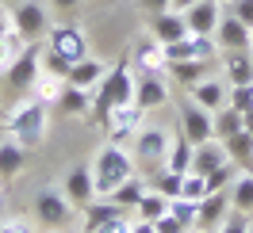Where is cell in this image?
<instances>
[{
    "instance_id": "7a4b0ae2",
    "label": "cell",
    "mask_w": 253,
    "mask_h": 233,
    "mask_svg": "<svg viewBox=\"0 0 253 233\" xmlns=\"http://www.w3.org/2000/svg\"><path fill=\"white\" fill-rule=\"evenodd\" d=\"M134 84H138V69L130 58H119V62L108 69V77L96 84L92 92V119L100 123L115 103H130L134 100Z\"/></svg>"
},
{
    "instance_id": "cb8c5ba5",
    "label": "cell",
    "mask_w": 253,
    "mask_h": 233,
    "mask_svg": "<svg viewBox=\"0 0 253 233\" xmlns=\"http://www.w3.org/2000/svg\"><path fill=\"white\" fill-rule=\"evenodd\" d=\"M211 69H215V62H169L165 77H169V84H180V88L188 92V88H196L204 77H211Z\"/></svg>"
},
{
    "instance_id": "5bb4252c",
    "label": "cell",
    "mask_w": 253,
    "mask_h": 233,
    "mask_svg": "<svg viewBox=\"0 0 253 233\" xmlns=\"http://www.w3.org/2000/svg\"><path fill=\"white\" fill-rule=\"evenodd\" d=\"M219 77L238 88V84H253V50H230L219 54Z\"/></svg>"
},
{
    "instance_id": "ba28073f",
    "label": "cell",
    "mask_w": 253,
    "mask_h": 233,
    "mask_svg": "<svg viewBox=\"0 0 253 233\" xmlns=\"http://www.w3.org/2000/svg\"><path fill=\"white\" fill-rule=\"evenodd\" d=\"M146 123V111L130 100V103H115V107L100 119V126H104V134H108V141H115V145H130V138L138 134V126Z\"/></svg>"
},
{
    "instance_id": "4dcf8cb0",
    "label": "cell",
    "mask_w": 253,
    "mask_h": 233,
    "mask_svg": "<svg viewBox=\"0 0 253 233\" xmlns=\"http://www.w3.org/2000/svg\"><path fill=\"white\" fill-rule=\"evenodd\" d=\"M146 191H150V184H146L142 176H130L126 184H119L115 191H111L108 199H111V202H119V206H123L126 214H134V206L142 202V195H146Z\"/></svg>"
},
{
    "instance_id": "f546056e",
    "label": "cell",
    "mask_w": 253,
    "mask_h": 233,
    "mask_svg": "<svg viewBox=\"0 0 253 233\" xmlns=\"http://www.w3.org/2000/svg\"><path fill=\"white\" fill-rule=\"evenodd\" d=\"M222 149H226V157H230V165H234L238 172L253 168V134L250 130H238L234 138H226Z\"/></svg>"
},
{
    "instance_id": "f5cc1de1",
    "label": "cell",
    "mask_w": 253,
    "mask_h": 233,
    "mask_svg": "<svg viewBox=\"0 0 253 233\" xmlns=\"http://www.w3.org/2000/svg\"><path fill=\"white\" fill-rule=\"evenodd\" d=\"M16 4H23V0H0V8H4V12H12Z\"/></svg>"
},
{
    "instance_id": "7bdbcfd3",
    "label": "cell",
    "mask_w": 253,
    "mask_h": 233,
    "mask_svg": "<svg viewBox=\"0 0 253 233\" xmlns=\"http://www.w3.org/2000/svg\"><path fill=\"white\" fill-rule=\"evenodd\" d=\"M211 233H250V218L230 210V214H226V222H222L219 230H211Z\"/></svg>"
},
{
    "instance_id": "d6986e66",
    "label": "cell",
    "mask_w": 253,
    "mask_h": 233,
    "mask_svg": "<svg viewBox=\"0 0 253 233\" xmlns=\"http://www.w3.org/2000/svg\"><path fill=\"white\" fill-rule=\"evenodd\" d=\"M226 96H230V84H226L222 77H215V73L204 77L196 88H188V100H196V103H200L204 111H211V115H215L219 107H226Z\"/></svg>"
},
{
    "instance_id": "9f6ffc18",
    "label": "cell",
    "mask_w": 253,
    "mask_h": 233,
    "mask_svg": "<svg viewBox=\"0 0 253 233\" xmlns=\"http://www.w3.org/2000/svg\"><path fill=\"white\" fill-rule=\"evenodd\" d=\"M219 4H222V8H226V4H230V0H219Z\"/></svg>"
},
{
    "instance_id": "52a82bcc",
    "label": "cell",
    "mask_w": 253,
    "mask_h": 233,
    "mask_svg": "<svg viewBox=\"0 0 253 233\" xmlns=\"http://www.w3.org/2000/svg\"><path fill=\"white\" fill-rule=\"evenodd\" d=\"M39 58H42V42H27V46L16 54V62L8 65L0 77H4V84H8V92H16V96H27L31 92V84L35 77H39Z\"/></svg>"
},
{
    "instance_id": "d590c367",
    "label": "cell",
    "mask_w": 253,
    "mask_h": 233,
    "mask_svg": "<svg viewBox=\"0 0 253 233\" xmlns=\"http://www.w3.org/2000/svg\"><path fill=\"white\" fill-rule=\"evenodd\" d=\"M23 46H27V42H23L16 31H8L4 38H0V73H4V69H8L12 62H16V54H19Z\"/></svg>"
},
{
    "instance_id": "6da1fadb",
    "label": "cell",
    "mask_w": 253,
    "mask_h": 233,
    "mask_svg": "<svg viewBox=\"0 0 253 233\" xmlns=\"http://www.w3.org/2000/svg\"><path fill=\"white\" fill-rule=\"evenodd\" d=\"M92 168V184H96V195H111L119 184H126L130 176H138V165L130 157V145H115V141H104L100 149L92 153L88 161Z\"/></svg>"
},
{
    "instance_id": "e575fe53",
    "label": "cell",
    "mask_w": 253,
    "mask_h": 233,
    "mask_svg": "<svg viewBox=\"0 0 253 233\" xmlns=\"http://www.w3.org/2000/svg\"><path fill=\"white\" fill-rule=\"evenodd\" d=\"M207 195H211V187H207V176H200V172H184V180H180V195H176V199L204 202Z\"/></svg>"
},
{
    "instance_id": "60d3db41",
    "label": "cell",
    "mask_w": 253,
    "mask_h": 233,
    "mask_svg": "<svg viewBox=\"0 0 253 233\" xmlns=\"http://www.w3.org/2000/svg\"><path fill=\"white\" fill-rule=\"evenodd\" d=\"M222 12H226V16H234V19H242V23L253 31V0H230Z\"/></svg>"
},
{
    "instance_id": "d4e9b609",
    "label": "cell",
    "mask_w": 253,
    "mask_h": 233,
    "mask_svg": "<svg viewBox=\"0 0 253 233\" xmlns=\"http://www.w3.org/2000/svg\"><path fill=\"white\" fill-rule=\"evenodd\" d=\"M226 195H230V210L234 214L253 218V168L238 172L234 180H230V187H226Z\"/></svg>"
},
{
    "instance_id": "f907efd6",
    "label": "cell",
    "mask_w": 253,
    "mask_h": 233,
    "mask_svg": "<svg viewBox=\"0 0 253 233\" xmlns=\"http://www.w3.org/2000/svg\"><path fill=\"white\" fill-rule=\"evenodd\" d=\"M192 4H200V0H173V4H169V8H173V12H180V16H184V12H188Z\"/></svg>"
},
{
    "instance_id": "8992f818",
    "label": "cell",
    "mask_w": 253,
    "mask_h": 233,
    "mask_svg": "<svg viewBox=\"0 0 253 233\" xmlns=\"http://www.w3.org/2000/svg\"><path fill=\"white\" fill-rule=\"evenodd\" d=\"M73 202L65 199L62 187H42L39 195H35V222L42 226V230H65L69 222H73Z\"/></svg>"
},
{
    "instance_id": "44dd1931",
    "label": "cell",
    "mask_w": 253,
    "mask_h": 233,
    "mask_svg": "<svg viewBox=\"0 0 253 233\" xmlns=\"http://www.w3.org/2000/svg\"><path fill=\"white\" fill-rule=\"evenodd\" d=\"M62 191H65V199L73 202V206H84V202H92L96 199V184H92V168L88 165H77V168L69 172L62 180Z\"/></svg>"
},
{
    "instance_id": "f6af8a7d",
    "label": "cell",
    "mask_w": 253,
    "mask_h": 233,
    "mask_svg": "<svg viewBox=\"0 0 253 233\" xmlns=\"http://www.w3.org/2000/svg\"><path fill=\"white\" fill-rule=\"evenodd\" d=\"M130 226H134V214H123V218H115V222H104L96 233H130Z\"/></svg>"
},
{
    "instance_id": "681fc988",
    "label": "cell",
    "mask_w": 253,
    "mask_h": 233,
    "mask_svg": "<svg viewBox=\"0 0 253 233\" xmlns=\"http://www.w3.org/2000/svg\"><path fill=\"white\" fill-rule=\"evenodd\" d=\"M8 31H16V27H12V16H8V12H0V38H4Z\"/></svg>"
},
{
    "instance_id": "74e56055",
    "label": "cell",
    "mask_w": 253,
    "mask_h": 233,
    "mask_svg": "<svg viewBox=\"0 0 253 233\" xmlns=\"http://www.w3.org/2000/svg\"><path fill=\"white\" fill-rule=\"evenodd\" d=\"M226 103L234 111H253V84H238V88H230V96H226Z\"/></svg>"
},
{
    "instance_id": "ab89813d",
    "label": "cell",
    "mask_w": 253,
    "mask_h": 233,
    "mask_svg": "<svg viewBox=\"0 0 253 233\" xmlns=\"http://www.w3.org/2000/svg\"><path fill=\"white\" fill-rule=\"evenodd\" d=\"M0 233H35V226L23 214H0Z\"/></svg>"
},
{
    "instance_id": "680465c9",
    "label": "cell",
    "mask_w": 253,
    "mask_h": 233,
    "mask_svg": "<svg viewBox=\"0 0 253 233\" xmlns=\"http://www.w3.org/2000/svg\"><path fill=\"white\" fill-rule=\"evenodd\" d=\"M0 12H4V8H0Z\"/></svg>"
},
{
    "instance_id": "8fae6325",
    "label": "cell",
    "mask_w": 253,
    "mask_h": 233,
    "mask_svg": "<svg viewBox=\"0 0 253 233\" xmlns=\"http://www.w3.org/2000/svg\"><path fill=\"white\" fill-rule=\"evenodd\" d=\"M165 58L169 62H219V46H215V38H207V34H184V38H176L165 46Z\"/></svg>"
},
{
    "instance_id": "f35d334b",
    "label": "cell",
    "mask_w": 253,
    "mask_h": 233,
    "mask_svg": "<svg viewBox=\"0 0 253 233\" xmlns=\"http://www.w3.org/2000/svg\"><path fill=\"white\" fill-rule=\"evenodd\" d=\"M39 65H42L46 73H58V77H69V62H65L62 54H54V50H46V42H42V58H39Z\"/></svg>"
},
{
    "instance_id": "9c48e42d",
    "label": "cell",
    "mask_w": 253,
    "mask_h": 233,
    "mask_svg": "<svg viewBox=\"0 0 253 233\" xmlns=\"http://www.w3.org/2000/svg\"><path fill=\"white\" fill-rule=\"evenodd\" d=\"M42 42H46V50L62 54L69 65L92 54V50H88V34H84V27H77V23H54Z\"/></svg>"
},
{
    "instance_id": "d6a6232c",
    "label": "cell",
    "mask_w": 253,
    "mask_h": 233,
    "mask_svg": "<svg viewBox=\"0 0 253 233\" xmlns=\"http://www.w3.org/2000/svg\"><path fill=\"white\" fill-rule=\"evenodd\" d=\"M161 214H169V199H165V195H158V191L150 187V191L142 195V202L134 206V218H142V222H158Z\"/></svg>"
},
{
    "instance_id": "816d5d0a",
    "label": "cell",
    "mask_w": 253,
    "mask_h": 233,
    "mask_svg": "<svg viewBox=\"0 0 253 233\" xmlns=\"http://www.w3.org/2000/svg\"><path fill=\"white\" fill-rule=\"evenodd\" d=\"M242 130H250V134H253V111H246V115H242Z\"/></svg>"
},
{
    "instance_id": "9a60e30c",
    "label": "cell",
    "mask_w": 253,
    "mask_h": 233,
    "mask_svg": "<svg viewBox=\"0 0 253 233\" xmlns=\"http://www.w3.org/2000/svg\"><path fill=\"white\" fill-rule=\"evenodd\" d=\"M226 214H230V195H226V191H211V195L196 206V233L219 230L222 222H226Z\"/></svg>"
},
{
    "instance_id": "603a6c76",
    "label": "cell",
    "mask_w": 253,
    "mask_h": 233,
    "mask_svg": "<svg viewBox=\"0 0 253 233\" xmlns=\"http://www.w3.org/2000/svg\"><path fill=\"white\" fill-rule=\"evenodd\" d=\"M226 165H230V157H226V149H222L219 138L196 145V153H192V172H200V176H211V172L226 168Z\"/></svg>"
},
{
    "instance_id": "30bf717a",
    "label": "cell",
    "mask_w": 253,
    "mask_h": 233,
    "mask_svg": "<svg viewBox=\"0 0 253 233\" xmlns=\"http://www.w3.org/2000/svg\"><path fill=\"white\" fill-rule=\"evenodd\" d=\"M176 130H180L192 145L211 141L215 138V130H211V111H204L196 100H180V107H176Z\"/></svg>"
},
{
    "instance_id": "11a10c76",
    "label": "cell",
    "mask_w": 253,
    "mask_h": 233,
    "mask_svg": "<svg viewBox=\"0 0 253 233\" xmlns=\"http://www.w3.org/2000/svg\"><path fill=\"white\" fill-rule=\"evenodd\" d=\"M0 199H4V180H0Z\"/></svg>"
},
{
    "instance_id": "4316f807",
    "label": "cell",
    "mask_w": 253,
    "mask_h": 233,
    "mask_svg": "<svg viewBox=\"0 0 253 233\" xmlns=\"http://www.w3.org/2000/svg\"><path fill=\"white\" fill-rule=\"evenodd\" d=\"M65 84H69L65 77H58V73H46V69H39V77H35V84H31V92H27V96L42 100L46 107H58V100H62Z\"/></svg>"
},
{
    "instance_id": "bcb514c9",
    "label": "cell",
    "mask_w": 253,
    "mask_h": 233,
    "mask_svg": "<svg viewBox=\"0 0 253 233\" xmlns=\"http://www.w3.org/2000/svg\"><path fill=\"white\" fill-rule=\"evenodd\" d=\"M138 4H142L146 12H150V16H154V12H165V8H169V4H173V0H138Z\"/></svg>"
},
{
    "instance_id": "484cf974",
    "label": "cell",
    "mask_w": 253,
    "mask_h": 233,
    "mask_svg": "<svg viewBox=\"0 0 253 233\" xmlns=\"http://www.w3.org/2000/svg\"><path fill=\"white\" fill-rule=\"evenodd\" d=\"M23 165H27V149L16 138H0V180L4 184L16 180L19 172H23Z\"/></svg>"
},
{
    "instance_id": "c3c4849f",
    "label": "cell",
    "mask_w": 253,
    "mask_h": 233,
    "mask_svg": "<svg viewBox=\"0 0 253 233\" xmlns=\"http://www.w3.org/2000/svg\"><path fill=\"white\" fill-rule=\"evenodd\" d=\"M130 233H158V230H154V222H142V218H134Z\"/></svg>"
},
{
    "instance_id": "7402d4cb",
    "label": "cell",
    "mask_w": 253,
    "mask_h": 233,
    "mask_svg": "<svg viewBox=\"0 0 253 233\" xmlns=\"http://www.w3.org/2000/svg\"><path fill=\"white\" fill-rule=\"evenodd\" d=\"M130 62H134V69H138V73H165V69H169L165 46H161L158 38H150V34H146L142 42L130 50Z\"/></svg>"
},
{
    "instance_id": "1f68e13d",
    "label": "cell",
    "mask_w": 253,
    "mask_h": 233,
    "mask_svg": "<svg viewBox=\"0 0 253 233\" xmlns=\"http://www.w3.org/2000/svg\"><path fill=\"white\" fill-rule=\"evenodd\" d=\"M211 130H215V138H219V141L234 138L238 130H242V111H234L230 103H226V107H219L215 115H211Z\"/></svg>"
},
{
    "instance_id": "277c9868",
    "label": "cell",
    "mask_w": 253,
    "mask_h": 233,
    "mask_svg": "<svg viewBox=\"0 0 253 233\" xmlns=\"http://www.w3.org/2000/svg\"><path fill=\"white\" fill-rule=\"evenodd\" d=\"M169 141H173V130L169 126H138V134L130 138V157L138 168H161L165 165V153H169Z\"/></svg>"
},
{
    "instance_id": "b9f144b4",
    "label": "cell",
    "mask_w": 253,
    "mask_h": 233,
    "mask_svg": "<svg viewBox=\"0 0 253 233\" xmlns=\"http://www.w3.org/2000/svg\"><path fill=\"white\" fill-rule=\"evenodd\" d=\"M234 176H238V168H234V165H226V168H219V172H211V176H207V187H211V191H226Z\"/></svg>"
},
{
    "instance_id": "db71d44e",
    "label": "cell",
    "mask_w": 253,
    "mask_h": 233,
    "mask_svg": "<svg viewBox=\"0 0 253 233\" xmlns=\"http://www.w3.org/2000/svg\"><path fill=\"white\" fill-rule=\"evenodd\" d=\"M42 233H65V230H42Z\"/></svg>"
},
{
    "instance_id": "e0dca14e",
    "label": "cell",
    "mask_w": 253,
    "mask_h": 233,
    "mask_svg": "<svg viewBox=\"0 0 253 233\" xmlns=\"http://www.w3.org/2000/svg\"><path fill=\"white\" fill-rule=\"evenodd\" d=\"M150 38H158L161 46H169V42H176V38H184L188 34V23H184V16L180 12H173V8H165V12H154L150 16Z\"/></svg>"
},
{
    "instance_id": "ffe728a7",
    "label": "cell",
    "mask_w": 253,
    "mask_h": 233,
    "mask_svg": "<svg viewBox=\"0 0 253 233\" xmlns=\"http://www.w3.org/2000/svg\"><path fill=\"white\" fill-rule=\"evenodd\" d=\"M222 19V4L219 0H200V4H192L188 12H184V23H188L192 34H215V27H219Z\"/></svg>"
},
{
    "instance_id": "3957f363",
    "label": "cell",
    "mask_w": 253,
    "mask_h": 233,
    "mask_svg": "<svg viewBox=\"0 0 253 233\" xmlns=\"http://www.w3.org/2000/svg\"><path fill=\"white\" fill-rule=\"evenodd\" d=\"M46 130H50V107L42 100L27 96L8 111V138H16L23 149H39L46 141Z\"/></svg>"
},
{
    "instance_id": "f1b7e54d",
    "label": "cell",
    "mask_w": 253,
    "mask_h": 233,
    "mask_svg": "<svg viewBox=\"0 0 253 233\" xmlns=\"http://www.w3.org/2000/svg\"><path fill=\"white\" fill-rule=\"evenodd\" d=\"M58 111H62V115H69V119H92V92L65 84L62 100H58Z\"/></svg>"
},
{
    "instance_id": "83f0119b",
    "label": "cell",
    "mask_w": 253,
    "mask_h": 233,
    "mask_svg": "<svg viewBox=\"0 0 253 233\" xmlns=\"http://www.w3.org/2000/svg\"><path fill=\"white\" fill-rule=\"evenodd\" d=\"M192 153H196V145H192L180 130H173V141H169V153H165V165L161 168H169V172H192Z\"/></svg>"
},
{
    "instance_id": "ee69618b",
    "label": "cell",
    "mask_w": 253,
    "mask_h": 233,
    "mask_svg": "<svg viewBox=\"0 0 253 233\" xmlns=\"http://www.w3.org/2000/svg\"><path fill=\"white\" fill-rule=\"evenodd\" d=\"M154 230H158V233H192V230H184V222H180L173 210H169V214H161L158 222H154Z\"/></svg>"
},
{
    "instance_id": "ac0fdd59",
    "label": "cell",
    "mask_w": 253,
    "mask_h": 233,
    "mask_svg": "<svg viewBox=\"0 0 253 233\" xmlns=\"http://www.w3.org/2000/svg\"><path fill=\"white\" fill-rule=\"evenodd\" d=\"M108 69H111V65L104 62V58H92V54H88V58H81V62H73V65H69V77H65V80H69L73 88L96 92V84L108 77Z\"/></svg>"
},
{
    "instance_id": "5b68a950",
    "label": "cell",
    "mask_w": 253,
    "mask_h": 233,
    "mask_svg": "<svg viewBox=\"0 0 253 233\" xmlns=\"http://www.w3.org/2000/svg\"><path fill=\"white\" fill-rule=\"evenodd\" d=\"M8 16H12V27H16V34L23 42H42L46 31L54 27L46 0H23V4H16Z\"/></svg>"
},
{
    "instance_id": "2e32d148",
    "label": "cell",
    "mask_w": 253,
    "mask_h": 233,
    "mask_svg": "<svg viewBox=\"0 0 253 233\" xmlns=\"http://www.w3.org/2000/svg\"><path fill=\"white\" fill-rule=\"evenodd\" d=\"M126 210L119 202H111L108 195H96L92 202H84L81 206V233H96L104 222H115V218H123Z\"/></svg>"
},
{
    "instance_id": "7dc6e473",
    "label": "cell",
    "mask_w": 253,
    "mask_h": 233,
    "mask_svg": "<svg viewBox=\"0 0 253 233\" xmlns=\"http://www.w3.org/2000/svg\"><path fill=\"white\" fill-rule=\"evenodd\" d=\"M50 8H58V12H77L81 8V0H46Z\"/></svg>"
},
{
    "instance_id": "6f0895ef",
    "label": "cell",
    "mask_w": 253,
    "mask_h": 233,
    "mask_svg": "<svg viewBox=\"0 0 253 233\" xmlns=\"http://www.w3.org/2000/svg\"><path fill=\"white\" fill-rule=\"evenodd\" d=\"M250 233H253V218H250Z\"/></svg>"
},
{
    "instance_id": "836d02e7",
    "label": "cell",
    "mask_w": 253,
    "mask_h": 233,
    "mask_svg": "<svg viewBox=\"0 0 253 233\" xmlns=\"http://www.w3.org/2000/svg\"><path fill=\"white\" fill-rule=\"evenodd\" d=\"M180 180H184L180 172H169V168H154V176H150L146 184L154 187L158 195H165V199H176V195H180Z\"/></svg>"
},
{
    "instance_id": "7c38bea8",
    "label": "cell",
    "mask_w": 253,
    "mask_h": 233,
    "mask_svg": "<svg viewBox=\"0 0 253 233\" xmlns=\"http://www.w3.org/2000/svg\"><path fill=\"white\" fill-rule=\"evenodd\" d=\"M169 92H173V84L165 73H138V84H134V103L150 115V111H158L169 103Z\"/></svg>"
},
{
    "instance_id": "8d00e7d4",
    "label": "cell",
    "mask_w": 253,
    "mask_h": 233,
    "mask_svg": "<svg viewBox=\"0 0 253 233\" xmlns=\"http://www.w3.org/2000/svg\"><path fill=\"white\" fill-rule=\"evenodd\" d=\"M196 206L200 202H188V199H169V210H173L180 222H184V230L196 233Z\"/></svg>"
},
{
    "instance_id": "4fadbf2b",
    "label": "cell",
    "mask_w": 253,
    "mask_h": 233,
    "mask_svg": "<svg viewBox=\"0 0 253 233\" xmlns=\"http://www.w3.org/2000/svg\"><path fill=\"white\" fill-rule=\"evenodd\" d=\"M211 38H215L219 54H230V50H253V31L242 23V19L226 16V12H222V19H219V27H215Z\"/></svg>"
}]
</instances>
